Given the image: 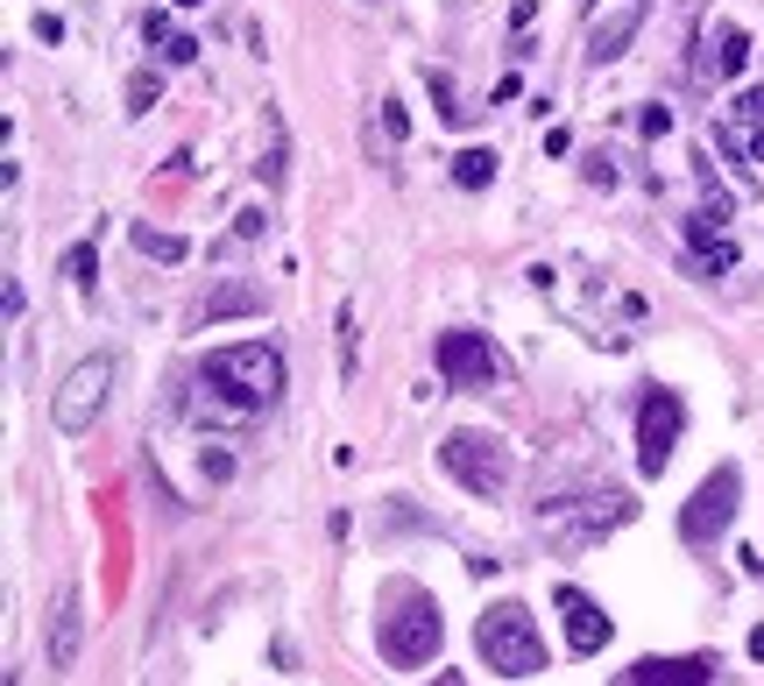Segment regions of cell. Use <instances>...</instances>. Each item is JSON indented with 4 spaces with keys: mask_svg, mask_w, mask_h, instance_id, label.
I'll return each instance as SVG.
<instances>
[{
    "mask_svg": "<svg viewBox=\"0 0 764 686\" xmlns=\"http://www.w3.org/2000/svg\"><path fill=\"white\" fill-rule=\"evenodd\" d=\"M199 383H205L213 404L248 417V411H270L291 375H283V354L270 347V340H234V347H213L199 361Z\"/></svg>",
    "mask_w": 764,
    "mask_h": 686,
    "instance_id": "6da1fadb",
    "label": "cell"
},
{
    "mask_svg": "<svg viewBox=\"0 0 764 686\" xmlns=\"http://www.w3.org/2000/svg\"><path fill=\"white\" fill-rule=\"evenodd\" d=\"M446 644V623H439V602L425 587L396 581L390 587V616L375 623V652L396 665V673H418V665H432V652Z\"/></svg>",
    "mask_w": 764,
    "mask_h": 686,
    "instance_id": "7a4b0ae2",
    "label": "cell"
},
{
    "mask_svg": "<svg viewBox=\"0 0 764 686\" xmlns=\"http://www.w3.org/2000/svg\"><path fill=\"white\" fill-rule=\"evenodd\" d=\"M637 517V503H630L623 488H581V495H552V503H539V531L552 545H595V538H609L616 524H630Z\"/></svg>",
    "mask_w": 764,
    "mask_h": 686,
    "instance_id": "3957f363",
    "label": "cell"
},
{
    "mask_svg": "<svg viewBox=\"0 0 764 686\" xmlns=\"http://www.w3.org/2000/svg\"><path fill=\"white\" fill-rule=\"evenodd\" d=\"M474 644H482L489 673H503V679H531V673H545V637H539V623H531V608H524V602H495L489 616L474 623Z\"/></svg>",
    "mask_w": 764,
    "mask_h": 686,
    "instance_id": "277c9868",
    "label": "cell"
},
{
    "mask_svg": "<svg viewBox=\"0 0 764 686\" xmlns=\"http://www.w3.org/2000/svg\"><path fill=\"white\" fill-rule=\"evenodd\" d=\"M439 467H446L468 495H503L510 482H517V453H510V440H503V432H474V425L446 432Z\"/></svg>",
    "mask_w": 764,
    "mask_h": 686,
    "instance_id": "5b68a950",
    "label": "cell"
},
{
    "mask_svg": "<svg viewBox=\"0 0 764 686\" xmlns=\"http://www.w3.org/2000/svg\"><path fill=\"white\" fill-rule=\"evenodd\" d=\"M680 432H686V396L665 390V383H644V396H637V474L673 467Z\"/></svg>",
    "mask_w": 764,
    "mask_h": 686,
    "instance_id": "8992f818",
    "label": "cell"
},
{
    "mask_svg": "<svg viewBox=\"0 0 764 686\" xmlns=\"http://www.w3.org/2000/svg\"><path fill=\"white\" fill-rule=\"evenodd\" d=\"M736 503H743V474L722 461L708 482L686 495V510H680V538H686V545H715L722 531L736 524Z\"/></svg>",
    "mask_w": 764,
    "mask_h": 686,
    "instance_id": "52a82bcc",
    "label": "cell"
},
{
    "mask_svg": "<svg viewBox=\"0 0 764 686\" xmlns=\"http://www.w3.org/2000/svg\"><path fill=\"white\" fill-rule=\"evenodd\" d=\"M107 390H113V354H86L79 369L57 383V396H50L57 432H92V417L107 411Z\"/></svg>",
    "mask_w": 764,
    "mask_h": 686,
    "instance_id": "ba28073f",
    "label": "cell"
},
{
    "mask_svg": "<svg viewBox=\"0 0 764 686\" xmlns=\"http://www.w3.org/2000/svg\"><path fill=\"white\" fill-rule=\"evenodd\" d=\"M652 0H587V22H581V57L587 64H616V57L637 43Z\"/></svg>",
    "mask_w": 764,
    "mask_h": 686,
    "instance_id": "9c48e42d",
    "label": "cell"
},
{
    "mask_svg": "<svg viewBox=\"0 0 764 686\" xmlns=\"http://www.w3.org/2000/svg\"><path fill=\"white\" fill-rule=\"evenodd\" d=\"M439 375H446V390H503L510 383L489 333H439Z\"/></svg>",
    "mask_w": 764,
    "mask_h": 686,
    "instance_id": "30bf717a",
    "label": "cell"
},
{
    "mask_svg": "<svg viewBox=\"0 0 764 686\" xmlns=\"http://www.w3.org/2000/svg\"><path fill=\"white\" fill-rule=\"evenodd\" d=\"M79 644H86V595H79V581H57V595H50V616H43V665L50 673H71L79 665Z\"/></svg>",
    "mask_w": 764,
    "mask_h": 686,
    "instance_id": "8fae6325",
    "label": "cell"
},
{
    "mask_svg": "<svg viewBox=\"0 0 764 686\" xmlns=\"http://www.w3.org/2000/svg\"><path fill=\"white\" fill-rule=\"evenodd\" d=\"M255 312H262V291H255V283L220 276L213 291H205V297L184 312V326H191V333H213V326H227V319H255Z\"/></svg>",
    "mask_w": 764,
    "mask_h": 686,
    "instance_id": "7c38bea8",
    "label": "cell"
},
{
    "mask_svg": "<svg viewBox=\"0 0 764 686\" xmlns=\"http://www.w3.org/2000/svg\"><path fill=\"white\" fill-rule=\"evenodd\" d=\"M552 602H560V616H566V652H573V658H595L602 644L616 637V623L602 616V602H595V595H581V587H560Z\"/></svg>",
    "mask_w": 764,
    "mask_h": 686,
    "instance_id": "4fadbf2b",
    "label": "cell"
},
{
    "mask_svg": "<svg viewBox=\"0 0 764 686\" xmlns=\"http://www.w3.org/2000/svg\"><path fill=\"white\" fill-rule=\"evenodd\" d=\"M630 686H715V665L708 658H637Z\"/></svg>",
    "mask_w": 764,
    "mask_h": 686,
    "instance_id": "5bb4252c",
    "label": "cell"
},
{
    "mask_svg": "<svg viewBox=\"0 0 764 686\" xmlns=\"http://www.w3.org/2000/svg\"><path fill=\"white\" fill-rule=\"evenodd\" d=\"M751 64V36L743 29H715V43L701 50V79H736Z\"/></svg>",
    "mask_w": 764,
    "mask_h": 686,
    "instance_id": "9a60e30c",
    "label": "cell"
},
{
    "mask_svg": "<svg viewBox=\"0 0 764 686\" xmlns=\"http://www.w3.org/2000/svg\"><path fill=\"white\" fill-rule=\"evenodd\" d=\"M262 128H270V149H262L255 178H262V184H283V178H291V135H283V113L262 107Z\"/></svg>",
    "mask_w": 764,
    "mask_h": 686,
    "instance_id": "2e32d148",
    "label": "cell"
},
{
    "mask_svg": "<svg viewBox=\"0 0 764 686\" xmlns=\"http://www.w3.org/2000/svg\"><path fill=\"white\" fill-rule=\"evenodd\" d=\"M128 241H135V255H149V262H184V255H191L184 234H163V226H149V220L128 226Z\"/></svg>",
    "mask_w": 764,
    "mask_h": 686,
    "instance_id": "e0dca14e",
    "label": "cell"
},
{
    "mask_svg": "<svg viewBox=\"0 0 764 686\" xmlns=\"http://www.w3.org/2000/svg\"><path fill=\"white\" fill-rule=\"evenodd\" d=\"M453 184H461V192H489L495 184V149H461V157H453Z\"/></svg>",
    "mask_w": 764,
    "mask_h": 686,
    "instance_id": "ac0fdd59",
    "label": "cell"
},
{
    "mask_svg": "<svg viewBox=\"0 0 764 686\" xmlns=\"http://www.w3.org/2000/svg\"><path fill=\"white\" fill-rule=\"evenodd\" d=\"M333 340H340V375L354 383V369H361V312H354V304L333 312Z\"/></svg>",
    "mask_w": 764,
    "mask_h": 686,
    "instance_id": "d6986e66",
    "label": "cell"
},
{
    "mask_svg": "<svg viewBox=\"0 0 764 686\" xmlns=\"http://www.w3.org/2000/svg\"><path fill=\"white\" fill-rule=\"evenodd\" d=\"M425 85H432V107H439V121H453V128H461L468 113H474V107H461V92H453V79H446V71H425Z\"/></svg>",
    "mask_w": 764,
    "mask_h": 686,
    "instance_id": "ffe728a7",
    "label": "cell"
},
{
    "mask_svg": "<svg viewBox=\"0 0 764 686\" xmlns=\"http://www.w3.org/2000/svg\"><path fill=\"white\" fill-rule=\"evenodd\" d=\"M686 270H694V276H730V270H736V248H730V241H715V248H701Z\"/></svg>",
    "mask_w": 764,
    "mask_h": 686,
    "instance_id": "44dd1931",
    "label": "cell"
},
{
    "mask_svg": "<svg viewBox=\"0 0 764 686\" xmlns=\"http://www.w3.org/2000/svg\"><path fill=\"white\" fill-rule=\"evenodd\" d=\"M157 100H163V79L157 71H135V79H128V113H149Z\"/></svg>",
    "mask_w": 764,
    "mask_h": 686,
    "instance_id": "7402d4cb",
    "label": "cell"
},
{
    "mask_svg": "<svg viewBox=\"0 0 764 686\" xmlns=\"http://www.w3.org/2000/svg\"><path fill=\"white\" fill-rule=\"evenodd\" d=\"M92 270H100V255H92V241L64 248V276H71V283H92Z\"/></svg>",
    "mask_w": 764,
    "mask_h": 686,
    "instance_id": "603a6c76",
    "label": "cell"
},
{
    "mask_svg": "<svg viewBox=\"0 0 764 686\" xmlns=\"http://www.w3.org/2000/svg\"><path fill=\"white\" fill-rule=\"evenodd\" d=\"M736 121L743 128H764V85H743L736 92Z\"/></svg>",
    "mask_w": 764,
    "mask_h": 686,
    "instance_id": "cb8c5ba5",
    "label": "cell"
},
{
    "mask_svg": "<svg viewBox=\"0 0 764 686\" xmlns=\"http://www.w3.org/2000/svg\"><path fill=\"white\" fill-rule=\"evenodd\" d=\"M199 467L213 474V482H234V453H220V446H199Z\"/></svg>",
    "mask_w": 764,
    "mask_h": 686,
    "instance_id": "d4e9b609",
    "label": "cell"
},
{
    "mask_svg": "<svg viewBox=\"0 0 764 686\" xmlns=\"http://www.w3.org/2000/svg\"><path fill=\"white\" fill-rule=\"evenodd\" d=\"M262 226H270V213H262V205H241V213H234V241H255Z\"/></svg>",
    "mask_w": 764,
    "mask_h": 686,
    "instance_id": "484cf974",
    "label": "cell"
},
{
    "mask_svg": "<svg viewBox=\"0 0 764 686\" xmlns=\"http://www.w3.org/2000/svg\"><path fill=\"white\" fill-rule=\"evenodd\" d=\"M382 128H390V142H404V135H411V113H404V100H382Z\"/></svg>",
    "mask_w": 764,
    "mask_h": 686,
    "instance_id": "4316f807",
    "label": "cell"
},
{
    "mask_svg": "<svg viewBox=\"0 0 764 686\" xmlns=\"http://www.w3.org/2000/svg\"><path fill=\"white\" fill-rule=\"evenodd\" d=\"M191 57H199V36H170L163 43V64H191Z\"/></svg>",
    "mask_w": 764,
    "mask_h": 686,
    "instance_id": "83f0119b",
    "label": "cell"
},
{
    "mask_svg": "<svg viewBox=\"0 0 764 686\" xmlns=\"http://www.w3.org/2000/svg\"><path fill=\"white\" fill-rule=\"evenodd\" d=\"M170 36H178V29H170V14H142V43H170Z\"/></svg>",
    "mask_w": 764,
    "mask_h": 686,
    "instance_id": "f1b7e54d",
    "label": "cell"
},
{
    "mask_svg": "<svg viewBox=\"0 0 764 686\" xmlns=\"http://www.w3.org/2000/svg\"><path fill=\"white\" fill-rule=\"evenodd\" d=\"M539 22V0H517V8H510V29H531Z\"/></svg>",
    "mask_w": 764,
    "mask_h": 686,
    "instance_id": "f546056e",
    "label": "cell"
},
{
    "mask_svg": "<svg viewBox=\"0 0 764 686\" xmlns=\"http://www.w3.org/2000/svg\"><path fill=\"white\" fill-rule=\"evenodd\" d=\"M743 652H751V658H764V630H751V644H743Z\"/></svg>",
    "mask_w": 764,
    "mask_h": 686,
    "instance_id": "4dcf8cb0",
    "label": "cell"
},
{
    "mask_svg": "<svg viewBox=\"0 0 764 686\" xmlns=\"http://www.w3.org/2000/svg\"><path fill=\"white\" fill-rule=\"evenodd\" d=\"M432 686H468V679H461V673H439V679H432Z\"/></svg>",
    "mask_w": 764,
    "mask_h": 686,
    "instance_id": "1f68e13d",
    "label": "cell"
},
{
    "mask_svg": "<svg viewBox=\"0 0 764 686\" xmlns=\"http://www.w3.org/2000/svg\"><path fill=\"white\" fill-rule=\"evenodd\" d=\"M751 157H757V163H764V128H757V135H751Z\"/></svg>",
    "mask_w": 764,
    "mask_h": 686,
    "instance_id": "d6a6232c",
    "label": "cell"
},
{
    "mask_svg": "<svg viewBox=\"0 0 764 686\" xmlns=\"http://www.w3.org/2000/svg\"><path fill=\"white\" fill-rule=\"evenodd\" d=\"M170 8H205V0H170Z\"/></svg>",
    "mask_w": 764,
    "mask_h": 686,
    "instance_id": "836d02e7",
    "label": "cell"
}]
</instances>
